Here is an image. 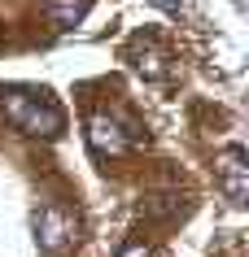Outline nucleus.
I'll return each instance as SVG.
<instances>
[{
  "mask_svg": "<svg viewBox=\"0 0 249 257\" xmlns=\"http://www.w3.org/2000/svg\"><path fill=\"white\" fill-rule=\"evenodd\" d=\"M123 57L131 61V70H136V74H144V79H153V83L171 74V53H166L162 40H157V35H149V31L131 35V40H127V48H123Z\"/></svg>",
  "mask_w": 249,
  "mask_h": 257,
  "instance_id": "20e7f679",
  "label": "nucleus"
},
{
  "mask_svg": "<svg viewBox=\"0 0 249 257\" xmlns=\"http://www.w3.org/2000/svg\"><path fill=\"white\" fill-rule=\"evenodd\" d=\"M88 9H92V0H44V14H48L53 31L79 27L83 18H88Z\"/></svg>",
  "mask_w": 249,
  "mask_h": 257,
  "instance_id": "423d86ee",
  "label": "nucleus"
},
{
  "mask_svg": "<svg viewBox=\"0 0 249 257\" xmlns=\"http://www.w3.org/2000/svg\"><path fill=\"white\" fill-rule=\"evenodd\" d=\"M140 214L144 218H171L175 214V196H144L140 201Z\"/></svg>",
  "mask_w": 249,
  "mask_h": 257,
  "instance_id": "0eeeda50",
  "label": "nucleus"
},
{
  "mask_svg": "<svg viewBox=\"0 0 249 257\" xmlns=\"http://www.w3.org/2000/svg\"><path fill=\"white\" fill-rule=\"evenodd\" d=\"M118 257H157V253H153V244H149V240L131 235V240H127L123 248H118Z\"/></svg>",
  "mask_w": 249,
  "mask_h": 257,
  "instance_id": "6e6552de",
  "label": "nucleus"
},
{
  "mask_svg": "<svg viewBox=\"0 0 249 257\" xmlns=\"http://www.w3.org/2000/svg\"><path fill=\"white\" fill-rule=\"evenodd\" d=\"M214 175H219V188H223V196L232 205L249 201V157H245L240 144H232V149H223L219 157H214Z\"/></svg>",
  "mask_w": 249,
  "mask_h": 257,
  "instance_id": "39448f33",
  "label": "nucleus"
},
{
  "mask_svg": "<svg viewBox=\"0 0 249 257\" xmlns=\"http://www.w3.org/2000/svg\"><path fill=\"white\" fill-rule=\"evenodd\" d=\"M0 113L14 122L22 136L57 140L66 131V109L48 92H35V87H0Z\"/></svg>",
  "mask_w": 249,
  "mask_h": 257,
  "instance_id": "f257e3e1",
  "label": "nucleus"
},
{
  "mask_svg": "<svg viewBox=\"0 0 249 257\" xmlns=\"http://www.w3.org/2000/svg\"><path fill=\"white\" fill-rule=\"evenodd\" d=\"M35 244H40V253L48 257H61L66 248L79 244V214L66 209V205H44L40 214H35Z\"/></svg>",
  "mask_w": 249,
  "mask_h": 257,
  "instance_id": "7ed1b4c3",
  "label": "nucleus"
},
{
  "mask_svg": "<svg viewBox=\"0 0 249 257\" xmlns=\"http://www.w3.org/2000/svg\"><path fill=\"white\" fill-rule=\"evenodd\" d=\"M83 126H88V149L97 157H123V153L140 149V144H149L144 126L136 118H127V113H118V109H92Z\"/></svg>",
  "mask_w": 249,
  "mask_h": 257,
  "instance_id": "f03ea898",
  "label": "nucleus"
}]
</instances>
